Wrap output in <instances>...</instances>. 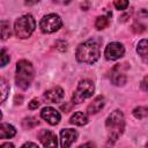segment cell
Here are the masks:
<instances>
[{"instance_id": "obj_27", "label": "cell", "mask_w": 148, "mask_h": 148, "mask_svg": "<svg viewBox=\"0 0 148 148\" xmlns=\"http://www.w3.org/2000/svg\"><path fill=\"white\" fill-rule=\"evenodd\" d=\"M141 89L145 91H148V76H146L141 82Z\"/></svg>"}, {"instance_id": "obj_26", "label": "cell", "mask_w": 148, "mask_h": 148, "mask_svg": "<svg viewBox=\"0 0 148 148\" xmlns=\"http://www.w3.org/2000/svg\"><path fill=\"white\" fill-rule=\"evenodd\" d=\"M56 44L60 45V46H58V49H59L60 51H65V50L67 49V43H66V42H64V40H58Z\"/></svg>"}, {"instance_id": "obj_17", "label": "cell", "mask_w": 148, "mask_h": 148, "mask_svg": "<svg viewBox=\"0 0 148 148\" xmlns=\"http://www.w3.org/2000/svg\"><path fill=\"white\" fill-rule=\"evenodd\" d=\"M0 27H1V38L2 39H7L8 37H10V23L9 21H6V20H2L1 23H0Z\"/></svg>"}, {"instance_id": "obj_25", "label": "cell", "mask_w": 148, "mask_h": 148, "mask_svg": "<svg viewBox=\"0 0 148 148\" xmlns=\"http://www.w3.org/2000/svg\"><path fill=\"white\" fill-rule=\"evenodd\" d=\"M39 104H40V102H39L37 98H34V99H31V102H29L28 108H29L30 110H35V109H37V108L39 106Z\"/></svg>"}, {"instance_id": "obj_2", "label": "cell", "mask_w": 148, "mask_h": 148, "mask_svg": "<svg viewBox=\"0 0 148 148\" xmlns=\"http://www.w3.org/2000/svg\"><path fill=\"white\" fill-rule=\"evenodd\" d=\"M105 127H106V131H108L109 141L110 142L116 141L123 134V132L125 130V119H124L123 112L120 110L112 111L109 114V117L106 118Z\"/></svg>"}, {"instance_id": "obj_29", "label": "cell", "mask_w": 148, "mask_h": 148, "mask_svg": "<svg viewBox=\"0 0 148 148\" xmlns=\"http://www.w3.org/2000/svg\"><path fill=\"white\" fill-rule=\"evenodd\" d=\"M39 0H24V3L25 5H28V6H31V5H35V3H37Z\"/></svg>"}, {"instance_id": "obj_13", "label": "cell", "mask_w": 148, "mask_h": 148, "mask_svg": "<svg viewBox=\"0 0 148 148\" xmlns=\"http://www.w3.org/2000/svg\"><path fill=\"white\" fill-rule=\"evenodd\" d=\"M104 105H105V98H104V96L99 95V96H97V97L88 105L87 112H88L89 114H95V113L99 112V111L104 108Z\"/></svg>"}, {"instance_id": "obj_14", "label": "cell", "mask_w": 148, "mask_h": 148, "mask_svg": "<svg viewBox=\"0 0 148 148\" xmlns=\"http://www.w3.org/2000/svg\"><path fill=\"white\" fill-rule=\"evenodd\" d=\"M136 52L143 62L148 64V39H141L138 43Z\"/></svg>"}, {"instance_id": "obj_5", "label": "cell", "mask_w": 148, "mask_h": 148, "mask_svg": "<svg viewBox=\"0 0 148 148\" xmlns=\"http://www.w3.org/2000/svg\"><path fill=\"white\" fill-rule=\"evenodd\" d=\"M95 90V86L90 80H82L79 82L76 90L74 91L72 96V102L73 104H80L90 96H92Z\"/></svg>"}, {"instance_id": "obj_15", "label": "cell", "mask_w": 148, "mask_h": 148, "mask_svg": "<svg viewBox=\"0 0 148 148\" xmlns=\"http://www.w3.org/2000/svg\"><path fill=\"white\" fill-rule=\"evenodd\" d=\"M16 134V130L14 128V126L2 123L0 125V139H9L13 138Z\"/></svg>"}, {"instance_id": "obj_16", "label": "cell", "mask_w": 148, "mask_h": 148, "mask_svg": "<svg viewBox=\"0 0 148 148\" xmlns=\"http://www.w3.org/2000/svg\"><path fill=\"white\" fill-rule=\"evenodd\" d=\"M88 116L86 114V113H83L82 111H77V112H75L72 117H71V119H69V123L71 124H73V125H77V126H83V125H86L87 123H88Z\"/></svg>"}, {"instance_id": "obj_28", "label": "cell", "mask_w": 148, "mask_h": 148, "mask_svg": "<svg viewBox=\"0 0 148 148\" xmlns=\"http://www.w3.org/2000/svg\"><path fill=\"white\" fill-rule=\"evenodd\" d=\"M22 147H34V148H38V145H37V143H34V142H25L24 145H22Z\"/></svg>"}, {"instance_id": "obj_20", "label": "cell", "mask_w": 148, "mask_h": 148, "mask_svg": "<svg viewBox=\"0 0 148 148\" xmlns=\"http://www.w3.org/2000/svg\"><path fill=\"white\" fill-rule=\"evenodd\" d=\"M109 25V18L106 16H98L95 21V27L98 30H102Z\"/></svg>"}, {"instance_id": "obj_30", "label": "cell", "mask_w": 148, "mask_h": 148, "mask_svg": "<svg viewBox=\"0 0 148 148\" xmlns=\"http://www.w3.org/2000/svg\"><path fill=\"white\" fill-rule=\"evenodd\" d=\"M1 147H2V148H3V147H12V148H13V147H14V145H13V143L7 142V143H2V145H1Z\"/></svg>"}, {"instance_id": "obj_3", "label": "cell", "mask_w": 148, "mask_h": 148, "mask_svg": "<svg viewBox=\"0 0 148 148\" xmlns=\"http://www.w3.org/2000/svg\"><path fill=\"white\" fill-rule=\"evenodd\" d=\"M34 79V67L28 60H20L16 64L15 82L21 89H27Z\"/></svg>"}, {"instance_id": "obj_8", "label": "cell", "mask_w": 148, "mask_h": 148, "mask_svg": "<svg viewBox=\"0 0 148 148\" xmlns=\"http://www.w3.org/2000/svg\"><path fill=\"white\" fill-rule=\"evenodd\" d=\"M125 53V49L123 46V44L118 43V42H112L110 44H108V46L105 47L104 51V56L108 60H117L119 58H121Z\"/></svg>"}, {"instance_id": "obj_22", "label": "cell", "mask_w": 148, "mask_h": 148, "mask_svg": "<svg viewBox=\"0 0 148 148\" xmlns=\"http://www.w3.org/2000/svg\"><path fill=\"white\" fill-rule=\"evenodd\" d=\"M128 6V0H116L114 1V7L118 10H124Z\"/></svg>"}, {"instance_id": "obj_21", "label": "cell", "mask_w": 148, "mask_h": 148, "mask_svg": "<svg viewBox=\"0 0 148 148\" xmlns=\"http://www.w3.org/2000/svg\"><path fill=\"white\" fill-rule=\"evenodd\" d=\"M0 87H1V101L5 102V99L7 98V95L9 92V86L7 84V82L1 79V83H0Z\"/></svg>"}, {"instance_id": "obj_11", "label": "cell", "mask_w": 148, "mask_h": 148, "mask_svg": "<svg viewBox=\"0 0 148 148\" xmlns=\"http://www.w3.org/2000/svg\"><path fill=\"white\" fill-rule=\"evenodd\" d=\"M40 117L44 120H46L49 124H51V125H57L60 121V113L56 109H53L51 106L44 108L40 111Z\"/></svg>"}, {"instance_id": "obj_1", "label": "cell", "mask_w": 148, "mask_h": 148, "mask_svg": "<svg viewBox=\"0 0 148 148\" xmlns=\"http://www.w3.org/2000/svg\"><path fill=\"white\" fill-rule=\"evenodd\" d=\"M76 60L86 64H94L99 58V44L96 39H88L81 43L75 51Z\"/></svg>"}, {"instance_id": "obj_12", "label": "cell", "mask_w": 148, "mask_h": 148, "mask_svg": "<svg viewBox=\"0 0 148 148\" xmlns=\"http://www.w3.org/2000/svg\"><path fill=\"white\" fill-rule=\"evenodd\" d=\"M44 98L50 103H58L64 98V90L60 87H54L44 92Z\"/></svg>"}, {"instance_id": "obj_10", "label": "cell", "mask_w": 148, "mask_h": 148, "mask_svg": "<svg viewBox=\"0 0 148 148\" xmlns=\"http://www.w3.org/2000/svg\"><path fill=\"white\" fill-rule=\"evenodd\" d=\"M77 138V132L72 130V128H65L61 130L60 132V146L66 148V147H71L72 143L76 140Z\"/></svg>"}, {"instance_id": "obj_24", "label": "cell", "mask_w": 148, "mask_h": 148, "mask_svg": "<svg viewBox=\"0 0 148 148\" xmlns=\"http://www.w3.org/2000/svg\"><path fill=\"white\" fill-rule=\"evenodd\" d=\"M1 66L3 67V66H6L7 65V62L9 61V54L6 52V50L5 49H2L1 50Z\"/></svg>"}, {"instance_id": "obj_9", "label": "cell", "mask_w": 148, "mask_h": 148, "mask_svg": "<svg viewBox=\"0 0 148 148\" xmlns=\"http://www.w3.org/2000/svg\"><path fill=\"white\" fill-rule=\"evenodd\" d=\"M38 139L44 147H57L58 146L57 136L50 130H42L38 133Z\"/></svg>"}, {"instance_id": "obj_18", "label": "cell", "mask_w": 148, "mask_h": 148, "mask_svg": "<svg viewBox=\"0 0 148 148\" xmlns=\"http://www.w3.org/2000/svg\"><path fill=\"white\" fill-rule=\"evenodd\" d=\"M38 124H39V121L36 118H34V117H25L22 120V126L25 130H31V128L36 127Z\"/></svg>"}, {"instance_id": "obj_6", "label": "cell", "mask_w": 148, "mask_h": 148, "mask_svg": "<svg viewBox=\"0 0 148 148\" xmlns=\"http://www.w3.org/2000/svg\"><path fill=\"white\" fill-rule=\"evenodd\" d=\"M61 24H62V22H61V18H60L59 15H57V14H47L40 20L39 27H40V30L43 32L51 34V32H54L58 29H60Z\"/></svg>"}, {"instance_id": "obj_4", "label": "cell", "mask_w": 148, "mask_h": 148, "mask_svg": "<svg viewBox=\"0 0 148 148\" xmlns=\"http://www.w3.org/2000/svg\"><path fill=\"white\" fill-rule=\"evenodd\" d=\"M36 27V22L35 18L30 15V14H25L21 17H18L15 21L14 24V32L16 35V37L24 39L30 37V35L34 32Z\"/></svg>"}, {"instance_id": "obj_19", "label": "cell", "mask_w": 148, "mask_h": 148, "mask_svg": "<svg viewBox=\"0 0 148 148\" xmlns=\"http://www.w3.org/2000/svg\"><path fill=\"white\" fill-rule=\"evenodd\" d=\"M133 116L136 119H143L148 116V108L146 106H138L133 110Z\"/></svg>"}, {"instance_id": "obj_23", "label": "cell", "mask_w": 148, "mask_h": 148, "mask_svg": "<svg viewBox=\"0 0 148 148\" xmlns=\"http://www.w3.org/2000/svg\"><path fill=\"white\" fill-rule=\"evenodd\" d=\"M132 30H133L135 34H141V32H143V31L146 30V27H145L143 24L139 23V22H135V23L132 25Z\"/></svg>"}, {"instance_id": "obj_7", "label": "cell", "mask_w": 148, "mask_h": 148, "mask_svg": "<svg viewBox=\"0 0 148 148\" xmlns=\"http://www.w3.org/2000/svg\"><path fill=\"white\" fill-rule=\"evenodd\" d=\"M126 64H117L112 69H111V75H110V80L114 86H124L127 81L126 74H125V69L127 68V66H125Z\"/></svg>"}]
</instances>
